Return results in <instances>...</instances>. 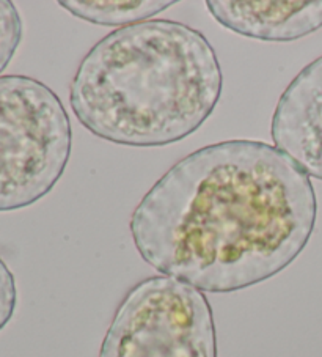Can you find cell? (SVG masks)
Returning <instances> with one entry per match:
<instances>
[{
  "label": "cell",
  "instance_id": "6da1fadb",
  "mask_svg": "<svg viewBox=\"0 0 322 357\" xmlns=\"http://www.w3.org/2000/svg\"><path fill=\"white\" fill-rule=\"evenodd\" d=\"M309 178L277 146L225 140L190 153L135 206V249L158 273L204 293H234L280 274L313 236Z\"/></svg>",
  "mask_w": 322,
  "mask_h": 357
},
{
  "label": "cell",
  "instance_id": "7a4b0ae2",
  "mask_svg": "<svg viewBox=\"0 0 322 357\" xmlns=\"http://www.w3.org/2000/svg\"><path fill=\"white\" fill-rule=\"evenodd\" d=\"M224 75L200 30L154 20L104 36L80 61L70 104L86 131L135 149L167 146L203 126Z\"/></svg>",
  "mask_w": 322,
  "mask_h": 357
},
{
  "label": "cell",
  "instance_id": "3957f363",
  "mask_svg": "<svg viewBox=\"0 0 322 357\" xmlns=\"http://www.w3.org/2000/svg\"><path fill=\"white\" fill-rule=\"evenodd\" d=\"M71 150V120L59 95L30 76H0V213L51 192Z\"/></svg>",
  "mask_w": 322,
  "mask_h": 357
},
{
  "label": "cell",
  "instance_id": "277c9868",
  "mask_svg": "<svg viewBox=\"0 0 322 357\" xmlns=\"http://www.w3.org/2000/svg\"><path fill=\"white\" fill-rule=\"evenodd\" d=\"M99 357H217L208 298L173 277L139 282L116 309Z\"/></svg>",
  "mask_w": 322,
  "mask_h": 357
},
{
  "label": "cell",
  "instance_id": "5b68a950",
  "mask_svg": "<svg viewBox=\"0 0 322 357\" xmlns=\"http://www.w3.org/2000/svg\"><path fill=\"white\" fill-rule=\"evenodd\" d=\"M270 135L309 178L322 181V55L308 63L280 96Z\"/></svg>",
  "mask_w": 322,
  "mask_h": 357
},
{
  "label": "cell",
  "instance_id": "8992f818",
  "mask_svg": "<svg viewBox=\"0 0 322 357\" xmlns=\"http://www.w3.org/2000/svg\"><path fill=\"white\" fill-rule=\"evenodd\" d=\"M215 22L247 38L289 43L322 29V0H208Z\"/></svg>",
  "mask_w": 322,
  "mask_h": 357
},
{
  "label": "cell",
  "instance_id": "52a82bcc",
  "mask_svg": "<svg viewBox=\"0 0 322 357\" xmlns=\"http://www.w3.org/2000/svg\"><path fill=\"white\" fill-rule=\"evenodd\" d=\"M175 0H61L59 5L74 17L104 27H129L162 13Z\"/></svg>",
  "mask_w": 322,
  "mask_h": 357
},
{
  "label": "cell",
  "instance_id": "ba28073f",
  "mask_svg": "<svg viewBox=\"0 0 322 357\" xmlns=\"http://www.w3.org/2000/svg\"><path fill=\"white\" fill-rule=\"evenodd\" d=\"M22 40L21 15L13 2L0 0V75L13 60Z\"/></svg>",
  "mask_w": 322,
  "mask_h": 357
},
{
  "label": "cell",
  "instance_id": "9c48e42d",
  "mask_svg": "<svg viewBox=\"0 0 322 357\" xmlns=\"http://www.w3.org/2000/svg\"><path fill=\"white\" fill-rule=\"evenodd\" d=\"M17 305V288L8 264L0 258V331L13 318Z\"/></svg>",
  "mask_w": 322,
  "mask_h": 357
}]
</instances>
